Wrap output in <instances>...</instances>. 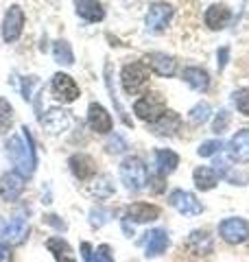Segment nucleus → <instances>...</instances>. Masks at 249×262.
Instances as JSON below:
<instances>
[{
	"label": "nucleus",
	"instance_id": "1",
	"mask_svg": "<svg viewBox=\"0 0 249 262\" xmlns=\"http://www.w3.org/2000/svg\"><path fill=\"white\" fill-rule=\"evenodd\" d=\"M22 131H24V140L20 136H11V140L7 142V155H9V160L13 162L15 170H18L22 177H29L35 173L37 155H35V144H33L31 131L27 127H22Z\"/></svg>",
	"mask_w": 249,
	"mask_h": 262
},
{
	"label": "nucleus",
	"instance_id": "2",
	"mask_svg": "<svg viewBox=\"0 0 249 262\" xmlns=\"http://www.w3.org/2000/svg\"><path fill=\"white\" fill-rule=\"evenodd\" d=\"M120 182L125 184V188L131 192H140L144 190L149 184V170L147 164L138 158V155H129L120 162Z\"/></svg>",
	"mask_w": 249,
	"mask_h": 262
},
{
	"label": "nucleus",
	"instance_id": "3",
	"mask_svg": "<svg viewBox=\"0 0 249 262\" xmlns=\"http://www.w3.org/2000/svg\"><path fill=\"white\" fill-rule=\"evenodd\" d=\"M149 79H151V70L144 61H129L120 70V83L127 96H138L149 85Z\"/></svg>",
	"mask_w": 249,
	"mask_h": 262
},
{
	"label": "nucleus",
	"instance_id": "4",
	"mask_svg": "<svg viewBox=\"0 0 249 262\" xmlns=\"http://www.w3.org/2000/svg\"><path fill=\"white\" fill-rule=\"evenodd\" d=\"M166 110H169L166 107V98L160 92H147L134 103V114L140 120L149 122V125L160 118Z\"/></svg>",
	"mask_w": 249,
	"mask_h": 262
},
{
	"label": "nucleus",
	"instance_id": "5",
	"mask_svg": "<svg viewBox=\"0 0 249 262\" xmlns=\"http://www.w3.org/2000/svg\"><path fill=\"white\" fill-rule=\"evenodd\" d=\"M173 15H175V9H173L169 3H153L151 7H149L147 18H144L147 31L153 33V35H162V33L166 31V27L171 24Z\"/></svg>",
	"mask_w": 249,
	"mask_h": 262
},
{
	"label": "nucleus",
	"instance_id": "6",
	"mask_svg": "<svg viewBox=\"0 0 249 262\" xmlns=\"http://www.w3.org/2000/svg\"><path fill=\"white\" fill-rule=\"evenodd\" d=\"M51 90H53V96L61 103H74L81 96L77 81L70 75H66V72H55L51 81Z\"/></svg>",
	"mask_w": 249,
	"mask_h": 262
},
{
	"label": "nucleus",
	"instance_id": "7",
	"mask_svg": "<svg viewBox=\"0 0 249 262\" xmlns=\"http://www.w3.org/2000/svg\"><path fill=\"white\" fill-rule=\"evenodd\" d=\"M24 29V9L20 5H11L3 18V39L7 44L18 42Z\"/></svg>",
	"mask_w": 249,
	"mask_h": 262
},
{
	"label": "nucleus",
	"instance_id": "8",
	"mask_svg": "<svg viewBox=\"0 0 249 262\" xmlns=\"http://www.w3.org/2000/svg\"><path fill=\"white\" fill-rule=\"evenodd\" d=\"M219 236L230 245H240L249 238V223L238 216L225 219L219 223Z\"/></svg>",
	"mask_w": 249,
	"mask_h": 262
},
{
	"label": "nucleus",
	"instance_id": "9",
	"mask_svg": "<svg viewBox=\"0 0 249 262\" xmlns=\"http://www.w3.org/2000/svg\"><path fill=\"white\" fill-rule=\"evenodd\" d=\"M169 206L175 208L179 214H184V216H197L203 212L201 201H199L193 192L181 190V188H177V190H173L169 194Z\"/></svg>",
	"mask_w": 249,
	"mask_h": 262
},
{
	"label": "nucleus",
	"instance_id": "10",
	"mask_svg": "<svg viewBox=\"0 0 249 262\" xmlns=\"http://www.w3.org/2000/svg\"><path fill=\"white\" fill-rule=\"evenodd\" d=\"M88 127L94 131V134H110L114 129V120H112V114L107 112L101 103H90L88 105Z\"/></svg>",
	"mask_w": 249,
	"mask_h": 262
},
{
	"label": "nucleus",
	"instance_id": "11",
	"mask_svg": "<svg viewBox=\"0 0 249 262\" xmlns=\"http://www.w3.org/2000/svg\"><path fill=\"white\" fill-rule=\"evenodd\" d=\"M142 61L147 63L149 70L155 72L157 77H173L177 72L175 57H171V55H166V53H147Z\"/></svg>",
	"mask_w": 249,
	"mask_h": 262
},
{
	"label": "nucleus",
	"instance_id": "12",
	"mask_svg": "<svg viewBox=\"0 0 249 262\" xmlns=\"http://www.w3.org/2000/svg\"><path fill=\"white\" fill-rule=\"evenodd\" d=\"M39 122L48 134H53V136L64 134V131H68V127H70V112L53 107V110H48L44 116H39Z\"/></svg>",
	"mask_w": 249,
	"mask_h": 262
},
{
	"label": "nucleus",
	"instance_id": "13",
	"mask_svg": "<svg viewBox=\"0 0 249 262\" xmlns=\"http://www.w3.org/2000/svg\"><path fill=\"white\" fill-rule=\"evenodd\" d=\"M24 192V177L18 170H9L0 177V196L5 201H18Z\"/></svg>",
	"mask_w": 249,
	"mask_h": 262
},
{
	"label": "nucleus",
	"instance_id": "14",
	"mask_svg": "<svg viewBox=\"0 0 249 262\" xmlns=\"http://www.w3.org/2000/svg\"><path fill=\"white\" fill-rule=\"evenodd\" d=\"M68 166L72 170V175L79 179V182H88L96 175V162L90 158L88 153H74L68 158Z\"/></svg>",
	"mask_w": 249,
	"mask_h": 262
},
{
	"label": "nucleus",
	"instance_id": "15",
	"mask_svg": "<svg viewBox=\"0 0 249 262\" xmlns=\"http://www.w3.org/2000/svg\"><path fill=\"white\" fill-rule=\"evenodd\" d=\"M157 219H160V208L153 206V203L138 201L125 210V221H134V223H151Z\"/></svg>",
	"mask_w": 249,
	"mask_h": 262
},
{
	"label": "nucleus",
	"instance_id": "16",
	"mask_svg": "<svg viewBox=\"0 0 249 262\" xmlns=\"http://www.w3.org/2000/svg\"><path fill=\"white\" fill-rule=\"evenodd\" d=\"M149 127H151L153 136H175L179 131V127H181V116L173 110H166L162 116L157 120H153Z\"/></svg>",
	"mask_w": 249,
	"mask_h": 262
},
{
	"label": "nucleus",
	"instance_id": "17",
	"mask_svg": "<svg viewBox=\"0 0 249 262\" xmlns=\"http://www.w3.org/2000/svg\"><path fill=\"white\" fill-rule=\"evenodd\" d=\"M144 256L147 258H157L162 256V253L169 249V234H166V229L157 227V229H151V232L144 234Z\"/></svg>",
	"mask_w": 249,
	"mask_h": 262
},
{
	"label": "nucleus",
	"instance_id": "18",
	"mask_svg": "<svg viewBox=\"0 0 249 262\" xmlns=\"http://www.w3.org/2000/svg\"><path fill=\"white\" fill-rule=\"evenodd\" d=\"M232 20V11H230V7L227 5H210L205 9V15H203V22H205V27L210 29V31H221V29H225L227 24Z\"/></svg>",
	"mask_w": 249,
	"mask_h": 262
},
{
	"label": "nucleus",
	"instance_id": "19",
	"mask_svg": "<svg viewBox=\"0 0 249 262\" xmlns=\"http://www.w3.org/2000/svg\"><path fill=\"white\" fill-rule=\"evenodd\" d=\"M186 249L193 253V256H210L212 253V236L205 232V229H195L190 232V236L186 238Z\"/></svg>",
	"mask_w": 249,
	"mask_h": 262
},
{
	"label": "nucleus",
	"instance_id": "20",
	"mask_svg": "<svg viewBox=\"0 0 249 262\" xmlns=\"http://www.w3.org/2000/svg\"><path fill=\"white\" fill-rule=\"evenodd\" d=\"M74 11L81 20L86 22H101L105 18V9L101 5V0H72Z\"/></svg>",
	"mask_w": 249,
	"mask_h": 262
},
{
	"label": "nucleus",
	"instance_id": "21",
	"mask_svg": "<svg viewBox=\"0 0 249 262\" xmlns=\"http://www.w3.org/2000/svg\"><path fill=\"white\" fill-rule=\"evenodd\" d=\"M227 151L234 162H249V129H240L232 136Z\"/></svg>",
	"mask_w": 249,
	"mask_h": 262
},
{
	"label": "nucleus",
	"instance_id": "22",
	"mask_svg": "<svg viewBox=\"0 0 249 262\" xmlns=\"http://www.w3.org/2000/svg\"><path fill=\"white\" fill-rule=\"evenodd\" d=\"M27 236H29V225H27V221L20 216L11 219L9 223L3 227V238L7 245H22L27 241Z\"/></svg>",
	"mask_w": 249,
	"mask_h": 262
},
{
	"label": "nucleus",
	"instance_id": "23",
	"mask_svg": "<svg viewBox=\"0 0 249 262\" xmlns=\"http://www.w3.org/2000/svg\"><path fill=\"white\" fill-rule=\"evenodd\" d=\"M181 79H184V83H188L195 92H208V90H210V75H208V70L199 68V66H188V68H184Z\"/></svg>",
	"mask_w": 249,
	"mask_h": 262
},
{
	"label": "nucleus",
	"instance_id": "24",
	"mask_svg": "<svg viewBox=\"0 0 249 262\" xmlns=\"http://www.w3.org/2000/svg\"><path fill=\"white\" fill-rule=\"evenodd\" d=\"M155 166H157V173L162 177L175 173L177 166H179V155L171 149H157L155 151Z\"/></svg>",
	"mask_w": 249,
	"mask_h": 262
},
{
	"label": "nucleus",
	"instance_id": "25",
	"mask_svg": "<svg viewBox=\"0 0 249 262\" xmlns=\"http://www.w3.org/2000/svg\"><path fill=\"white\" fill-rule=\"evenodd\" d=\"M193 182L197 186V190L208 192L219 184V175H217V170L210 168V166H197L193 170Z\"/></svg>",
	"mask_w": 249,
	"mask_h": 262
},
{
	"label": "nucleus",
	"instance_id": "26",
	"mask_svg": "<svg viewBox=\"0 0 249 262\" xmlns=\"http://www.w3.org/2000/svg\"><path fill=\"white\" fill-rule=\"evenodd\" d=\"M46 249L53 253V258L57 262H77L74 260L72 247L68 245V241H64L61 236H53V238L46 241Z\"/></svg>",
	"mask_w": 249,
	"mask_h": 262
},
{
	"label": "nucleus",
	"instance_id": "27",
	"mask_svg": "<svg viewBox=\"0 0 249 262\" xmlns=\"http://www.w3.org/2000/svg\"><path fill=\"white\" fill-rule=\"evenodd\" d=\"M53 57H55V61L61 63V66H72L74 63V53H72V48L66 39H57V42L53 44Z\"/></svg>",
	"mask_w": 249,
	"mask_h": 262
},
{
	"label": "nucleus",
	"instance_id": "28",
	"mask_svg": "<svg viewBox=\"0 0 249 262\" xmlns=\"http://www.w3.org/2000/svg\"><path fill=\"white\" fill-rule=\"evenodd\" d=\"M90 190H92V194L96 196V199H107V196L114 194V186H112V179L107 175H101L96 177L92 186H90Z\"/></svg>",
	"mask_w": 249,
	"mask_h": 262
},
{
	"label": "nucleus",
	"instance_id": "29",
	"mask_svg": "<svg viewBox=\"0 0 249 262\" xmlns=\"http://www.w3.org/2000/svg\"><path fill=\"white\" fill-rule=\"evenodd\" d=\"M11 125H13V107L7 98L0 96V136L9 134Z\"/></svg>",
	"mask_w": 249,
	"mask_h": 262
},
{
	"label": "nucleus",
	"instance_id": "30",
	"mask_svg": "<svg viewBox=\"0 0 249 262\" xmlns=\"http://www.w3.org/2000/svg\"><path fill=\"white\" fill-rule=\"evenodd\" d=\"M210 114H212V110H210V105H208L205 101L203 103H197L193 110L188 112V120L193 122V125H203V122L210 118Z\"/></svg>",
	"mask_w": 249,
	"mask_h": 262
},
{
	"label": "nucleus",
	"instance_id": "31",
	"mask_svg": "<svg viewBox=\"0 0 249 262\" xmlns=\"http://www.w3.org/2000/svg\"><path fill=\"white\" fill-rule=\"evenodd\" d=\"M232 101H234L236 110L240 114L249 116V90H236V92L232 94Z\"/></svg>",
	"mask_w": 249,
	"mask_h": 262
},
{
	"label": "nucleus",
	"instance_id": "32",
	"mask_svg": "<svg viewBox=\"0 0 249 262\" xmlns=\"http://www.w3.org/2000/svg\"><path fill=\"white\" fill-rule=\"evenodd\" d=\"M221 149H223V142L221 140H205L197 149V153H199V158H212V155H217Z\"/></svg>",
	"mask_w": 249,
	"mask_h": 262
},
{
	"label": "nucleus",
	"instance_id": "33",
	"mask_svg": "<svg viewBox=\"0 0 249 262\" xmlns=\"http://www.w3.org/2000/svg\"><path fill=\"white\" fill-rule=\"evenodd\" d=\"M230 118H232V114L227 112V110H221L219 114H217V118H214V122H212V131L214 134H223V131L227 129V125H230Z\"/></svg>",
	"mask_w": 249,
	"mask_h": 262
},
{
	"label": "nucleus",
	"instance_id": "34",
	"mask_svg": "<svg viewBox=\"0 0 249 262\" xmlns=\"http://www.w3.org/2000/svg\"><path fill=\"white\" fill-rule=\"evenodd\" d=\"M110 212L103 210V208H94L92 212H90V225L92 227H103L107 221H110Z\"/></svg>",
	"mask_w": 249,
	"mask_h": 262
},
{
	"label": "nucleus",
	"instance_id": "35",
	"mask_svg": "<svg viewBox=\"0 0 249 262\" xmlns=\"http://www.w3.org/2000/svg\"><path fill=\"white\" fill-rule=\"evenodd\" d=\"M94 253H96V256H94V262H114V256H112L110 245H98Z\"/></svg>",
	"mask_w": 249,
	"mask_h": 262
},
{
	"label": "nucleus",
	"instance_id": "36",
	"mask_svg": "<svg viewBox=\"0 0 249 262\" xmlns=\"http://www.w3.org/2000/svg\"><path fill=\"white\" fill-rule=\"evenodd\" d=\"M105 149H107V153H122L125 149H127V142H125L120 136H114L112 140L105 144Z\"/></svg>",
	"mask_w": 249,
	"mask_h": 262
},
{
	"label": "nucleus",
	"instance_id": "37",
	"mask_svg": "<svg viewBox=\"0 0 249 262\" xmlns=\"http://www.w3.org/2000/svg\"><path fill=\"white\" fill-rule=\"evenodd\" d=\"M37 83V79L35 77H24V83H22V94H24V98H31V90H33V85Z\"/></svg>",
	"mask_w": 249,
	"mask_h": 262
},
{
	"label": "nucleus",
	"instance_id": "38",
	"mask_svg": "<svg viewBox=\"0 0 249 262\" xmlns=\"http://www.w3.org/2000/svg\"><path fill=\"white\" fill-rule=\"evenodd\" d=\"M0 262H13L11 247L7 243H0Z\"/></svg>",
	"mask_w": 249,
	"mask_h": 262
},
{
	"label": "nucleus",
	"instance_id": "39",
	"mask_svg": "<svg viewBox=\"0 0 249 262\" xmlns=\"http://www.w3.org/2000/svg\"><path fill=\"white\" fill-rule=\"evenodd\" d=\"M81 253H83V260L86 262H94V249L90 243H81Z\"/></svg>",
	"mask_w": 249,
	"mask_h": 262
},
{
	"label": "nucleus",
	"instance_id": "40",
	"mask_svg": "<svg viewBox=\"0 0 249 262\" xmlns=\"http://www.w3.org/2000/svg\"><path fill=\"white\" fill-rule=\"evenodd\" d=\"M227 55H230V48H227V46H223L221 51L217 53V59H219V70L225 68V63H227Z\"/></svg>",
	"mask_w": 249,
	"mask_h": 262
},
{
	"label": "nucleus",
	"instance_id": "41",
	"mask_svg": "<svg viewBox=\"0 0 249 262\" xmlns=\"http://www.w3.org/2000/svg\"><path fill=\"white\" fill-rule=\"evenodd\" d=\"M44 221H46V223H51V225H55V227H59V229H66V225L59 223V221H57V216H53V214H51V216H46Z\"/></svg>",
	"mask_w": 249,
	"mask_h": 262
}]
</instances>
